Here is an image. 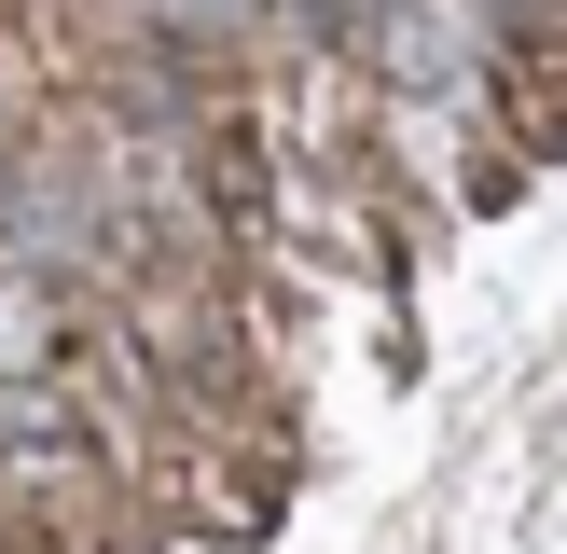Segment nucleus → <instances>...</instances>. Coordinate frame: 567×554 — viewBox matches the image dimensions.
Returning <instances> with one entry per match:
<instances>
[{
  "label": "nucleus",
  "mask_w": 567,
  "mask_h": 554,
  "mask_svg": "<svg viewBox=\"0 0 567 554\" xmlns=\"http://www.w3.org/2000/svg\"><path fill=\"white\" fill-rule=\"evenodd\" d=\"M374 42H388V70H402V83L457 98V83L498 55V14H485V0H374Z\"/></svg>",
  "instance_id": "nucleus-1"
},
{
  "label": "nucleus",
  "mask_w": 567,
  "mask_h": 554,
  "mask_svg": "<svg viewBox=\"0 0 567 554\" xmlns=\"http://www.w3.org/2000/svg\"><path fill=\"white\" fill-rule=\"evenodd\" d=\"M42 249H70V236H97V181H70V166H42V208H14Z\"/></svg>",
  "instance_id": "nucleus-2"
},
{
  "label": "nucleus",
  "mask_w": 567,
  "mask_h": 554,
  "mask_svg": "<svg viewBox=\"0 0 567 554\" xmlns=\"http://www.w3.org/2000/svg\"><path fill=\"white\" fill-rule=\"evenodd\" d=\"M153 28H166V42H249L264 0H153Z\"/></svg>",
  "instance_id": "nucleus-3"
},
{
  "label": "nucleus",
  "mask_w": 567,
  "mask_h": 554,
  "mask_svg": "<svg viewBox=\"0 0 567 554\" xmlns=\"http://www.w3.org/2000/svg\"><path fill=\"white\" fill-rule=\"evenodd\" d=\"M0 236H14V166H0Z\"/></svg>",
  "instance_id": "nucleus-4"
}]
</instances>
